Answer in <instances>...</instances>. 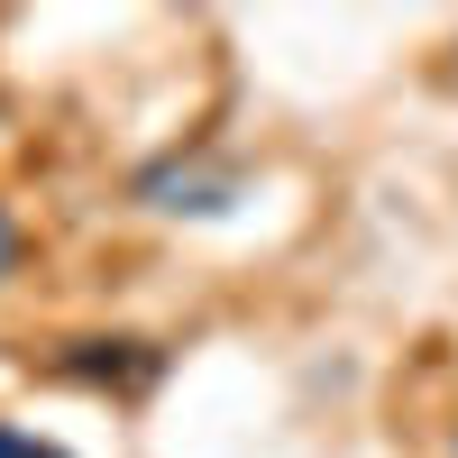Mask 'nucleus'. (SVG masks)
Segmentation results:
<instances>
[{"label": "nucleus", "instance_id": "20e7f679", "mask_svg": "<svg viewBox=\"0 0 458 458\" xmlns=\"http://www.w3.org/2000/svg\"><path fill=\"white\" fill-rule=\"evenodd\" d=\"M19 257H28V229H19V211H10V202H0V284L19 276Z\"/></svg>", "mask_w": 458, "mask_h": 458}, {"label": "nucleus", "instance_id": "f03ea898", "mask_svg": "<svg viewBox=\"0 0 458 458\" xmlns=\"http://www.w3.org/2000/svg\"><path fill=\"white\" fill-rule=\"evenodd\" d=\"M55 376L101 386V394H147V386L165 376V349H157V339H64Z\"/></svg>", "mask_w": 458, "mask_h": 458}, {"label": "nucleus", "instance_id": "7ed1b4c3", "mask_svg": "<svg viewBox=\"0 0 458 458\" xmlns=\"http://www.w3.org/2000/svg\"><path fill=\"white\" fill-rule=\"evenodd\" d=\"M0 458H73V449L47 440V431H28V422H0Z\"/></svg>", "mask_w": 458, "mask_h": 458}, {"label": "nucleus", "instance_id": "f257e3e1", "mask_svg": "<svg viewBox=\"0 0 458 458\" xmlns=\"http://www.w3.org/2000/svg\"><path fill=\"white\" fill-rule=\"evenodd\" d=\"M129 193H138L147 211H165V220H229L239 193H248V174L229 165V157H211V147H174V157L138 165Z\"/></svg>", "mask_w": 458, "mask_h": 458}]
</instances>
